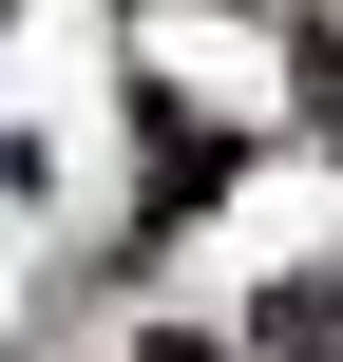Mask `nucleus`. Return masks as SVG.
I'll use <instances>...</instances> for the list:
<instances>
[{"label":"nucleus","instance_id":"nucleus-2","mask_svg":"<svg viewBox=\"0 0 343 362\" xmlns=\"http://www.w3.org/2000/svg\"><path fill=\"white\" fill-rule=\"evenodd\" d=\"M134 362H229V344H134Z\"/></svg>","mask_w":343,"mask_h":362},{"label":"nucleus","instance_id":"nucleus-1","mask_svg":"<svg viewBox=\"0 0 343 362\" xmlns=\"http://www.w3.org/2000/svg\"><path fill=\"white\" fill-rule=\"evenodd\" d=\"M267 344H286V362H343V267H306V286H267Z\"/></svg>","mask_w":343,"mask_h":362}]
</instances>
